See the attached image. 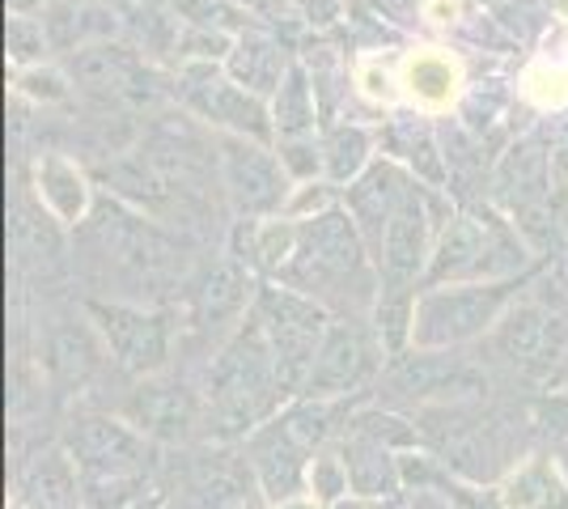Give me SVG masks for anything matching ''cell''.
<instances>
[{
    "label": "cell",
    "instance_id": "1",
    "mask_svg": "<svg viewBox=\"0 0 568 509\" xmlns=\"http://www.w3.org/2000/svg\"><path fill=\"white\" fill-rule=\"evenodd\" d=\"M213 413L221 434H242L251 429L260 416L272 413V404L281 399V378H276V353L263 336L260 318L251 327H242L234 344L221 353L213 365Z\"/></svg>",
    "mask_w": 568,
    "mask_h": 509
},
{
    "label": "cell",
    "instance_id": "2",
    "mask_svg": "<svg viewBox=\"0 0 568 509\" xmlns=\"http://www.w3.org/2000/svg\"><path fill=\"white\" fill-rule=\"evenodd\" d=\"M260 327L272 353H276V378H281V390L293 395V390H306V378L314 362H318V348L327 339V315L297 297V293L284 289H263L260 293Z\"/></svg>",
    "mask_w": 568,
    "mask_h": 509
},
{
    "label": "cell",
    "instance_id": "3",
    "mask_svg": "<svg viewBox=\"0 0 568 509\" xmlns=\"http://www.w3.org/2000/svg\"><path fill=\"white\" fill-rule=\"evenodd\" d=\"M90 243L106 264H115L136 285H162L183 264L179 246L170 243L153 221L132 217V213L115 208L111 200L98 204V213L90 217Z\"/></svg>",
    "mask_w": 568,
    "mask_h": 509
},
{
    "label": "cell",
    "instance_id": "4",
    "mask_svg": "<svg viewBox=\"0 0 568 509\" xmlns=\"http://www.w3.org/2000/svg\"><path fill=\"white\" fill-rule=\"evenodd\" d=\"M361 234L344 213H323V217L297 225L293 251L284 259L281 276L297 289H335L361 276Z\"/></svg>",
    "mask_w": 568,
    "mask_h": 509
},
{
    "label": "cell",
    "instance_id": "5",
    "mask_svg": "<svg viewBox=\"0 0 568 509\" xmlns=\"http://www.w3.org/2000/svg\"><path fill=\"white\" fill-rule=\"evenodd\" d=\"M509 306V285H458V289H437L420 297L412 315V339L420 348H442L458 344L479 332H488Z\"/></svg>",
    "mask_w": 568,
    "mask_h": 509
},
{
    "label": "cell",
    "instance_id": "6",
    "mask_svg": "<svg viewBox=\"0 0 568 509\" xmlns=\"http://www.w3.org/2000/svg\"><path fill=\"white\" fill-rule=\"evenodd\" d=\"M90 318L98 323V332L106 339V348L115 353V362L132 374H153L166 362V323L149 311L123 306V302H90Z\"/></svg>",
    "mask_w": 568,
    "mask_h": 509
},
{
    "label": "cell",
    "instance_id": "7",
    "mask_svg": "<svg viewBox=\"0 0 568 509\" xmlns=\"http://www.w3.org/2000/svg\"><path fill=\"white\" fill-rule=\"evenodd\" d=\"M69 455L90 480H119V476L141 471L144 446L128 425L106 420V416H90V420H77L69 429Z\"/></svg>",
    "mask_w": 568,
    "mask_h": 509
},
{
    "label": "cell",
    "instance_id": "8",
    "mask_svg": "<svg viewBox=\"0 0 568 509\" xmlns=\"http://www.w3.org/2000/svg\"><path fill=\"white\" fill-rule=\"evenodd\" d=\"M225 187L242 213H272L284 200V170L272 153L246 145L242 136H225Z\"/></svg>",
    "mask_w": 568,
    "mask_h": 509
},
{
    "label": "cell",
    "instance_id": "9",
    "mask_svg": "<svg viewBox=\"0 0 568 509\" xmlns=\"http://www.w3.org/2000/svg\"><path fill=\"white\" fill-rule=\"evenodd\" d=\"M374 365V353H369V339L361 327L353 323H335L323 348H318V362L306 378V395L310 399H327V395H344L353 390Z\"/></svg>",
    "mask_w": 568,
    "mask_h": 509
},
{
    "label": "cell",
    "instance_id": "10",
    "mask_svg": "<svg viewBox=\"0 0 568 509\" xmlns=\"http://www.w3.org/2000/svg\"><path fill=\"white\" fill-rule=\"evenodd\" d=\"M565 336L568 327L560 315H551L544 306H518L500 323L497 344L500 353L521 369H547L565 353Z\"/></svg>",
    "mask_w": 568,
    "mask_h": 509
},
{
    "label": "cell",
    "instance_id": "11",
    "mask_svg": "<svg viewBox=\"0 0 568 509\" xmlns=\"http://www.w3.org/2000/svg\"><path fill=\"white\" fill-rule=\"evenodd\" d=\"M390 383L395 390L403 395H437V399H471V395H484L488 390V378H484V369H475V365H463V362H450V357H407L403 365H395V374H390Z\"/></svg>",
    "mask_w": 568,
    "mask_h": 509
},
{
    "label": "cell",
    "instance_id": "12",
    "mask_svg": "<svg viewBox=\"0 0 568 509\" xmlns=\"http://www.w3.org/2000/svg\"><path fill=\"white\" fill-rule=\"evenodd\" d=\"M425 204L412 192H403L399 208L390 213L386 234H382V267H386V281L395 293L407 289L416 281L420 264H425Z\"/></svg>",
    "mask_w": 568,
    "mask_h": 509
},
{
    "label": "cell",
    "instance_id": "13",
    "mask_svg": "<svg viewBox=\"0 0 568 509\" xmlns=\"http://www.w3.org/2000/svg\"><path fill=\"white\" fill-rule=\"evenodd\" d=\"M123 416L149 437H162V441H183L195 425V399L187 395V387H170V383H149L141 387Z\"/></svg>",
    "mask_w": 568,
    "mask_h": 509
},
{
    "label": "cell",
    "instance_id": "14",
    "mask_svg": "<svg viewBox=\"0 0 568 509\" xmlns=\"http://www.w3.org/2000/svg\"><path fill=\"white\" fill-rule=\"evenodd\" d=\"M497 230L479 217H454L442 234L437 259H433V281L446 276H471V272H488V255L497 251Z\"/></svg>",
    "mask_w": 568,
    "mask_h": 509
},
{
    "label": "cell",
    "instance_id": "15",
    "mask_svg": "<svg viewBox=\"0 0 568 509\" xmlns=\"http://www.w3.org/2000/svg\"><path fill=\"white\" fill-rule=\"evenodd\" d=\"M72 81L90 85V90H102V94H119V98H141L136 81H141V64L128 48H85L72 55Z\"/></svg>",
    "mask_w": 568,
    "mask_h": 509
},
{
    "label": "cell",
    "instance_id": "16",
    "mask_svg": "<svg viewBox=\"0 0 568 509\" xmlns=\"http://www.w3.org/2000/svg\"><path fill=\"white\" fill-rule=\"evenodd\" d=\"M191 106L213 123L237 128V132H251V136H267V123H263V106L246 94L242 85L230 81H204L191 90Z\"/></svg>",
    "mask_w": 568,
    "mask_h": 509
},
{
    "label": "cell",
    "instance_id": "17",
    "mask_svg": "<svg viewBox=\"0 0 568 509\" xmlns=\"http://www.w3.org/2000/svg\"><path fill=\"white\" fill-rule=\"evenodd\" d=\"M246 297H251V276H246V267L234 264V259H221L216 267L204 272V281H200V289H195V315L200 323H225V318H234L242 306H246Z\"/></svg>",
    "mask_w": 568,
    "mask_h": 509
},
{
    "label": "cell",
    "instance_id": "18",
    "mask_svg": "<svg viewBox=\"0 0 568 509\" xmlns=\"http://www.w3.org/2000/svg\"><path fill=\"white\" fill-rule=\"evenodd\" d=\"M403 200V187H399V174L390 166H374L361 183H356L353 192H348V204H353L356 221H361V230L382 246V234H386V221L390 213L399 208Z\"/></svg>",
    "mask_w": 568,
    "mask_h": 509
},
{
    "label": "cell",
    "instance_id": "19",
    "mask_svg": "<svg viewBox=\"0 0 568 509\" xmlns=\"http://www.w3.org/2000/svg\"><path fill=\"white\" fill-rule=\"evenodd\" d=\"M98 362H102V348H98L85 327H60L51 336L48 365L60 387H85L94 378Z\"/></svg>",
    "mask_w": 568,
    "mask_h": 509
},
{
    "label": "cell",
    "instance_id": "20",
    "mask_svg": "<svg viewBox=\"0 0 568 509\" xmlns=\"http://www.w3.org/2000/svg\"><path fill=\"white\" fill-rule=\"evenodd\" d=\"M302 441L288 434V429H276V434L260 437L255 446V462H260V480L272 497H288L297 480H302Z\"/></svg>",
    "mask_w": 568,
    "mask_h": 509
},
{
    "label": "cell",
    "instance_id": "21",
    "mask_svg": "<svg viewBox=\"0 0 568 509\" xmlns=\"http://www.w3.org/2000/svg\"><path fill=\"white\" fill-rule=\"evenodd\" d=\"M344 476L356 492H390L395 488V462L374 437L361 434L353 446H344Z\"/></svg>",
    "mask_w": 568,
    "mask_h": 509
},
{
    "label": "cell",
    "instance_id": "22",
    "mask_svg": "<svg viewBox=\"0 0 568 509\" xmlns=\"http://www.w3.org/2000/svg\"><path fill=\"white\" fill-rule=\"evenodd\" d=\"M77 492V476H72V459L64 455H48L22 485V501L30 509H64L69 497Z\"/></svg>",
    "mask_w": 568,
    "mask_h": 509
},
{
    "label": "cell",
    "instance_id": "23",
    "mask_svg": "<svg viewBox=\"0 0 568 509\" xmlns=\"http://www.w3.org/2000/svg\"><path fill=\"white\" fill-rule=\"evenodd\" d=\"M454 64L446 55H416L412 64H407V85H412V94L420 98V102H433V106H442L446 98L454 94Z\"/></svg>",
    "mask_w": 568,
    "mask_h": 509
},
{
    "label": "cell",
    "instance_id": "24",
    "mask_svg": "<svg viewBox=\"0 0 568 509\" xmlns=\"http://www.w3.org/2000/svg\"><path fill=\"white\" fill-rule=\"evenodd\" d=\"M39 183H43V195L55 204V213L64 221H77L81 208H85V195H81V179L77 170L64 166V162H43L39 166Z\"/></svg>",
    "mask_w": 568,
    "mask_h": 509
},
{
    "label": "cell",
    "instance_id": "25",
    "mask_svg": "<svg viewBox=\"0 0 568 509\" xmlns=\"http://www.w3.org/2000/svg\"><path fill=\"white\" fill-rule=\"evenodd\" d=\"M310 115H314V106H310L306 77L288 73V81L281 85V98H276V123H281V132H284V136H297V132H306Z\"/></svg>",
    "mask_w": 568,
    "mask_h": 509
},
{
    "label": "cell",
    "instance_id": "26",
    "mask_svg": "<svg viewBox=\"0 0 568 509\" xmlns=\"http://www.w3.org/2000/svg\"><path fill=\"white\" fill-rule=\"evenodd\" d=\"M234 73L237 81L255 85V90H267L276 73H281V51H272L267 43H242L234 55Z\"/></svg>",
    "mask_w": 568,
    "mask_h": 509
},
{
    "label": "cell",
    "instance_id": "27",
    "mask_svg": "<svg viewBox=\"0 0 568 509\" xmlns=\"http://www.w3.org/2000/svg\"><path fill=\"white\" fill-rule=\"evenodd\" d=\"M365 149H369V141H365L361 128L335 132L332 141H327V166H332V179H348V174H356L361 162H365Z\"/></svg>",
    "mask_w": 568,
    "mask_h": 509
},
{
    "label": "cell",
    "instance_id": "28",
    "mask_svg": "<svg viewBox=\"0 0 568 509\" xmlns=\"http://www.w3.org/2000/svg\"><path fill=\"white\" fill-rule=\"evenodd\" d=\"M9 51H13V60L39 55L43 51V30L30 22V18H13L9 22Z\"/></svg>",
    "mask_w": 568,
    "mask_h": 509
},
{
    "label": "cell",
    "instance_id": "29",
    "mask_svg": "<svg viewBox=\"0 0 568 509\" xmlns=\"http://www.w3.org/2000/svg\"><path fill=\"white\" fill-rule=\"evenodd\" d=\"M314 485L323 497H335V492H344L348 488V476H339V459H318L314 462Z\"/></svg>",
    "mask_w": 568,
    "mask_h": 509
},
{
    "label": "cell",
    "instance_id": "30",
    "mask_svg": "<svg viewBox=\"0 0 568 509\" xmlns=\"http://www.w3.org/2000/svg\"><path fill=\"white\" fill-rule=\"evenodd\" d=\"M26 85V94H34V98H64V81H60V77L55 73H30L22 81Z\"/></svg>",
    "mask_w": 568,
    "mask_h": 509
},
{
    "label": "cell",
    "instance_id": "31",
    "mask_svg": "<svg viewBox=\"0 0 568 509\" xmlns=\"http://www.w3.org/2000/svg\"><path fill=\"white\" fill-rule=\"evenodd\" d=\"M9 4H13V13H26V9L34 4V0H9Z\"/></svg>",
    "mask_w": 568,
    "mask_h": 509
}]
</instances>
